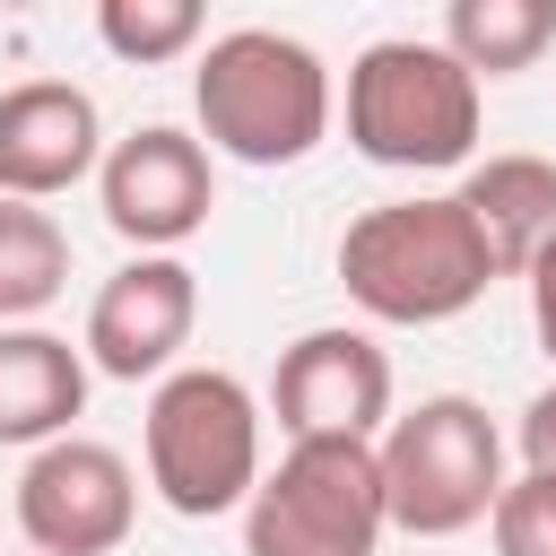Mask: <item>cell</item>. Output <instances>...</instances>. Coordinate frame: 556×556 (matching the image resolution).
<instances>
[{"instance_id":"cell-1","label":"cell","mask_w":556,"mask_h":556,"mask_svg":"<svg viewBox=\"0 0 556 556\" xmlns=\"http://www.w3.org/2000/svg\"><path fill=\"white\" fill-rule=\"evenodd\" d=\"M339 287L365 321L434 330V321H460L495 287V252H486L478 217L460 208V191H417V200H382V208L348 217Z\"/></svg>"},{"instance_id":"cell-2","label":"cell","mask_w":556,"mask_h":556,"mask_svg":"<svg viewBox=\"0 0 556 556\" xmlns=\"http://www.w3.org/2000/svg\"><path fill=\"white\" fill-rule=\"evenodd\" d=\"M330 70L313 43L278 35V26H235V35H208L200 70H191V113H200V139L208 156H235V165H304L321 139H330Z\"/></svg>"},{"instance_id":"cell-3","label":"cell","mask_w":556,"mask_h":556,"mask_svg":"<svg viewBox=\"0 0 556 556\" xmlns=\"http://www.w3.org/2000/svg\"><path fill=\"white\" fill-rule=\"evenodd\" d=\"M348 148L382 174H469L478 165V78L426 35L365 43L348 61Z\"/></svg>"},{"instance_id":"cell-4","label":"cell","mask_w":556,"mask_h":556,"mask_svg":"<svg viewBox=\"0 0 556 556\" xmlns=\"http://www.w3.org/2000/svg\"><path fill=\"white\" fill-rule=\"evenodd\" d=\"M139 452H148V486L165 513L182 521L243 513L261 486V400L226 365H174L148 391Z\"/></svg>"},{"instance_id":"cell-5","label":"cell","mask_w":556,"mask_h":556,"mask_svg":"<svg viewBox=\"0 0 556 556\" xmlns=\"http://www.w3.org/2000/svg\"><path fill=\"white\" fill-rule=\"evenodd\" d=\"M382 460V504L391 530L408 539H460L504 504V434L469 391H434L417 408L391 417V434L374 443Z\"/></svg>"},{"instance_id":"cell-6","label":"cell","mask_w":556,"mask_h":556,"mask_svg":"<svg viewBox=\"0 0 556 556\" xmlns=\"http://www.w3.org/2000/svg\"><path fill=\"white\" fill-rule=\"evenodd\" d=\"M391 530L374 443H287L243 504V556H374Z\"/></svg>"},{"instance_id":"cell-7","label":"cell","mask_w":556,"mask_h":556,"mask_svg":"<svg viewBox=\"0 0 556 556\" xmlns=\"http://www.w3.org/2000/svg\"><path fill=\"white\" fill-rule=\"evenodd\" d=\"M139 521V478L113 443L61 434L17 469V530L35 556H113Z\"/></svg>"},{"instance_id":"cell-8","label":"cell","mask_w":556,"mask_h":556,"mask_svg":"<svg viewBox=\"0 0 556 556\" xmlns=\"http://www.w3.org/2000/svg\"><path fill=\"white\" fill-rule=\"evenodd\" d=\"M269 408L287 443H382L391 434V356L374 348V330H304L278 374H269Z\"/></svg>"},{"instance_id":"cell-9","label":"cell","mask_w":556,"mask_h":556,"mask_svg":"<svg viewBox=\"0 0 556 556\" xmlns=\"http://www.w3.org/2000/svg\"><path fill=\"white\" fill-rule=\"evenodd\" d=\"M96 200H104V226L139 252H174L208 226L217 208V165H208V139L174 130V122H139L130 139L104 148V174H96Z\"/></svg>"},{"instance_id":"cell-10","label":"cell","mask_w":556,"mask_h":556,"mask_svg":"<svg viewBox=\"0 0 556 556\" xmlns=\"http://www.w3.org/2000/svg\"><path fill=\"white\" fill-rule=\"evenodd\" d=\"M191 321H200L191 261L182 252H139L87 304V365L104 382H165L174 356L191 348Z\"/></svg>"},{"instance_id":"cell-11","label":"cell","mask_w":556,"mask_h":556,"mask_svg":"<svg viewBox=\"0 0 556 556\" xmlns=\"http://www.w3.org/2000/svg\"><path fill=\"white\" fill-rule=\"evenodd\" d=\"M87 174H104V113L70 78H17L0 87V200H61Z\"/></svg>"},{"instance_id":"cell-12","label":"cell","mask_w":556,"mask_h":556,"mask_svg":"<svg viewBox=\"0 0 556 556\" xmlns=\"http://www.w3.org/2000/svg\"><path fill=\"white\" fill-rule=\"evenodd\" d=\"M87 408V348H70L61 330H0V443H61L70 417Z\"/></svg>"},{"instance_id":"cell-13","label":"cell","mask_w":556,"mask_h":556,"mask_svg":"<svg viewBox=\"0 0 556 556\" xmlns=\"http://www.w3.org/2000/svg\"><path fill=\"white\" fill-rule=\"evenodd\" d=\"M460 208L478 217L486 252H495V278H521L547 243H556V156H478L460 174Z\"/></svg>"},{"instance_id":"cell-14","label":"cell","mask_w":556,"mask_h":556,"mask_svg":"<svg viewBox=\"0 0 556 556\" xmlns=\"http://www.w3.org/2000/svg\"><path fill=\"white\" fill-rule=\"evenodd\" d=\"M469 78H513L556 43V0H452L434 35Z\"/></svg>"},{"instance_id":"cell-15","label":"cell","mask_w":556,"mask_h":556,"mask_svg":"<svg viewBox=\"0 0 556 556\" xmlns=\"http://www.w3.org/2000/svg\"><path fill=\"white\" fill-rule=\"evenodd\" d=\"M70 287V235L35 200H0V330L35 321Z\"/></svg>"},{"instance_id":"cell-16","label":"cell","mask_w":556,"mask_h":556,"mask_svg":"<svg viewBox=\"0 0 556 556\" xmlns=\"http://www.w3.org/2000/svg\"><path fill=\"white\" fill-rule=\"evenodd\" d=\"M96 43L130 70H156V61H182L200 43V0H104L96 9Z\"/></svg>"},{"instance_id":"cell-17","label":"cell","mask_w":556,"mask_h":556,"mask_svg":"<svg viewBox=\"0 0 556 556\" xmlns=\"http://www.w3.org/2000/svg\"><path fill=\"white\" fill-rule=\"evenodd\" d=\"M486 530H495V556H556V478H513L504 486V504L486 513Z\"/></svg>"},{"instance_id":"cell-18","label":"cell","mask_w":556,"mask_h":556,"mask_svg":"<svg viewBox=\"0 0 556 556\" xmlns=\"http://www.w3.org/2000/svg\"><path fill=\"white\" fill-rule=\"evenodd\" d=\"M513 443H521V469H530V478H556V382H547V391L521 408Z\"/></svg>"},{"instance_id":"cell-19","label":"cell","mask_w":556,"mask_h":556,"mask_svg":"<svg viewBox=\"0 0 556 556\" xmlns=\"http://www.w3.org/2000/svg\"><path fill=\"white\" fill-rule=\"evenodd\" d=\"M521 287H530V330H539V348H547V365H556V243L521 269Z\"/></svg>"},{"instance_id":"cell-20","label":"cell","mask_w":556,"mask_h":556,"mask_svg":"<svg viewBox=\"0 0 556 556\" xmlns=\"http://www.w3.org/2000/svg\"><path fill=\"white\" fill-rule=\"evenodd\" d=\"M26 556H35V547H26Z\"/></svg>"}]
</instances>
